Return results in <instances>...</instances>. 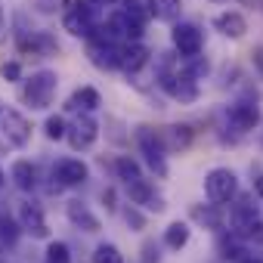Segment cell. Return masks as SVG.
Wrapping results in <instances>:
<instances>
[{"label": "cell", "mask_w": 263, "mask_h": 263, "mask_svg": "<svg viewBox=\"0 0 263 263\" xmlns=\"http://www.w3.org/2000/svg\"><path fill=\"white\" fill-rule=\"evenodd\" d=\"M56 84H59L56 71H47V68L44 71H34L25 81V87H22V99L31 108H47L53 102V96H56Z\"/></svg>", "instance_id": "obj_1"}, {"label": "cell", "mask_w": 263, "mask_h": 263, "mask_svg": "<svg viewBox=\"0 0 263 263\" xmlns=\"http://www.w3.org/2000/svg\"><path fill=\"white\" fill-rule=\"evenodd\" d=\"M232 220V229L238 238H254V241H263V220H260V211L257 204L251 201H238L229 214Z\"/></svg>", "instance_id": "obj_2"}, {"label": "cell", "mask_w": 263, "mask_h": 263, "mask_svg": "<svg viewBox=\"0 0 263 263\" xmlns=\"http://www.w3.org/2000/svg\"><path fill=\"white\" fill-rule=\"evenodd\" d=\"M235 192H238V177H235L229 167H214V171L204 177V195H208L214 204L232 201Z\"/></svg>", "instance_id": "obj_3"}, {"label": "cell", "mask_w": 263, "mask_h": 263, "mask_svg": "<svg viewBox=\"0 0 263 263\" xmlns=\"http://www.w3.org/2000/svg\"><path fill=\"white\" fill-rule=\"evenodd\" d=\"M158 84H161V90H164L171 99H177V102H195V99H198V81L189 78V74H183V71L174 74V71L161 68Z\"/></svg>", "instance_id": "obj_4"}, {"label": "cell", "mask_w": 263, "mask_h": 263, "mask_svg": "<svg viewBox=\"0 0 263 263\" xmlns=\"http://www.w3.org/2000/svg\"><path fill=\"white\" fill-rule=\"evenodd\" d=\"M137 143H140V152L146 155V164L158 174V177H167V161H164V140L161 134H155V130L149 127H140V134H137Z\"/></svg>", "instance_id": "obj_5"}, {"label": "cell", "mask_w": 263, "mask_h": 263, "mask_svg": "<svg viewBox=\"0 0 263 263\" xmlns=\"http://www.w3.org/2000/svg\"><path fill=\"white\" fill-rule=\"evenodd\" d=\"M87 56H90V62H93L96 68H102V71L121 68V44H118V41H108V37L93 34V37H90V47H87Z\"/></svg>", "instance_id": "obj_6"}, {"label": "cell", "mask_w": 263, "mask_h": 263, "mask_svg": "<svg viewBox=\"0 0 263 263\" xmlns=\"http://www.w3.org/2000/svg\"><path fill=\"white\" fill-rule=\"evenodd\" d=\"M171 41H174V47H177L180 56H198L201 47H204V34H201V28L192 25V22H174Z\"/></svg>", "instance_id": "obj_7"}, {"label": "cell", "mask_w": 263, "mask_h": 263, "mask_svg": "<svg viewBox=\"0 0 263 263\" xmlns=\"http://www.w3.org/2000/svg\"><path fill=\"white\" fill-rule=\"evenodd\" d=\"M96 4L90 0V4H81V7H74L68 16H65V31L68 34H74V37H93L96 34V10H93Z\"/></svg>", "instance_id": "obj_8"}, {"label": "cell", "mask_w": 263, "mask_h": 263, "mask_svg": "<svg viewBox=\"0 0 263 263\" xmlns=\"http://www.w3.org/2000/svg\"><path fill=\"white\" fill-rule=\"evenodd\" d=\"M65 137H68V143H71V149H90L93 143H96V137H99V124L93 121V118H87V115H81L71 127H65Z\"/></svg>", "instance_id": "obj_9"}, {"label": "cell", "mask_w": 263, "mask_h": 263, "mask_svg": "<svg viewBox=\"0 0 263 263\" xmlns=\"http://www.w3.org/2000/svg\"><path fill=\"white\" fill-rule=\"evenodd\" d=\"M226 118L235 130H241V134H248V130H254L260 124V108L251 102V99H238L226 108Z\"/></svg>", "instance_id": "obj_10"}, {"label": "cell", "mask_w": 263, "mask_h": 263, "mask_svg": "<svg viewBox=\"0 0 263 263\" xmlns=\"http://www.w3.org/2000/svg\"><path fill=\"white\" fill-rule=\"evenodd\" d=\"M127 195H130V201L134 204H140V208H146V211H164L167 204H164V198L155 192V186L149 183V180H137V183H130L127 186Z\"/></svg>", "instance_id": "obj_11"}, {"label": "cell", "mask_w": 263, "mask_h": 263, "mask_svg": "<svg viewBox=\"0 0 263 263\" xmlns=\"http://www.w3.org/2000/svg\"><path fill=\"white\" fill-rule=\"evenodd\" d=\"M19 223H22V229L31 232L34 238H47V235H50V229H47V217H44L41 204H31V201L19 204Z\"/></svg>", "instance_id": "obj_12"}, {"label": "cell", "mask_w": 263, "mask_h": 263, "mask_svg": "<svg viewBox=\"0 0 263 263\" xmlns=\"http://www.w3.org/2000/svg\"><path fill=\"white\" fill-rule=\"evenodd\" d=\"M0 124H4V134H7V140L13 146H25L31 140V127L19 111H4L0 115Z\"/></svg>", "instance_id": "obj_13"}, {"label": "cell", "mask_w": 263, "mask_h": 263, "mask_svg": "<svg viewBox=\"0 0 263 263\" xmlns=\"http://www.w3.org/2000/svg\"><path fill=\"white\" fill-rule=\"evenodd\" d=\"M53 177L59 180V186H81L87 180V164L78 161V158H65V161L56 164Z\"/></svg>", "instance_id": "obj_14"}, {"label": "cell", "mask_w": 263, "mask_h": 263, "mask_svg": "<svg viewBox=\"0 0 263 263\" xmlns=\"http://www.w3.org/2000/svg\"><path fill=\"white\" fill-rule=\"evenodd\" d=\"M149 56H152V53H149L140 41H130L127 47H121V68H124L127 74H137L140 68H146Z\"/></svg>", "instance_id": "obj_15"}, {"label": "cell", "mask_w": 263, "mask_h": 263, "mask_svg": "<svg viewBox=\"0 0 263 263\" xmlns=\"http://www.w3.org/2000/svg\"><path fill=\"white\" fill-rule=\"evenodd\" d=\"M214 28H217L220 34L238 41V37H245V31H248V19H245L241 13H235V10H226V13H220V16L214 19Z\"/></svg>", "instance_id": "obj_16"}, {"label": "cell", "mask_w": 263, "mask_h": 263, "mask_svg": "<svg viewBox=\"0 0 263 263\" xmlns=\"http://www.w3.org/2000/svg\"><path fill=\"white\" fill-rule=\"evenodd\" d=\"M149 7V19H158V22H180V13H183V0H146Z\"/></svg>", "instance_id": "obj_17"}, {"label": "cell", "mask_w": 263, "mask_h": 263, "mask_svg": "<svg viewBox=\"0 0 263 263\" xmlns=\"http://www.w3.org/2000/svg\"><path fill=\"white\" fill-rule=\"evenodd\" d=\"M68 217H71V223L81 226L84 232H99V220H96L81 201H71V204H68Z\"/></svg>", "instance_id": "obj_18"}, {"label": "cell", "mask_w": 263, "mask_h": 263, "mask_svg": "<svg viewBox=\"0 0 263 263\" xmlns=\"http://www.w3.org/2000/svg\"><path fill=\"white\" fill-rule=\"evenodd\" d=\"M13 183L22 189V192H31L37 186V171L28 164V161H16L13 164Z\"/></svg>", "instance_id": "obj_19"}, {"label": "cell", "mask_w": 263, "mask_h": 263, "mask_svg": "<svg viewBox=\"0 0 263 263\" xmlns=\"http://www.w3.org/2000/svg\"><path fill=\"white\" fill-rule=\"evenodd\" d=\"M164 146L167 149H186L189 143H192V130L186 127V124H174V127H167L164 130Z\"/></svg>", "instance_id": "obj_20"}, {"label": "cell", "mask_w": 263, "mask_h": 263, "mask_svg": "<svg viewBox=\"0 0 263 263\" xmlns=\"http://www.w3.org/2000/svg\"><path fill=\"white\" fill-rule=\"evenodd\" d=\"M68 108H84V111H93V108H99V93L93 90V87H81V90H74V96H71V102H68Z\"/></svg>", "instance_id": "obj_21"}, {"label": "cell", "mask_w": 263, "mask_h": 263, "mask_svg": "<svg viewBox=\"0 0 263 263\" xmlns=\"http://www.w3.org/2000/svg\"><path fill=\"white\" fill-rule=\"evenodd\" d=\"M115 174H118V180H124V186L143 180V171H140V164L134 158H118L115 161Z\"/></svg>", "instance_id": "obj_22"}, {"label": "cell", "mask_w": 263, "mask_h": 263, "mask_svg": "<svg viewBox=\"0 0 263 263\" xmlns=\"http://www.w3.org/2000/svg\"><path fill=\"white\" fill-rule=\"evenodd\" d=\"M186 241H189V226L186 223H171L167 229H164V245L167 248H174V251H180V248H186Z\"/></svg>", "instance_id": "obj_23"}, {"label": "cell", "mask_w": 263, "mask_h": 263, "mask_svg": "<svg viewBox=\"0 0 263 263\" xmlns=\"http://www.w3.org/2000/svg\"><path fill=\"white\" fill-rule=\"evenodd\" d=\"M192 217L198 223H204L208 229H220L223 226V214H220V204H208V208H195Z\"/></svg>", "instance_id": "obj_24"}, {"label": "cell", "mask_w": 263, "mask_h": 263, "mask_svg": "<svg viewBox=\"0 0 263 263\" xmlns=\"http://www.w3.org/2000/svg\"><path fill=\"white\" fill-rule=\"evenodd\" d=\"M121 13L127 16V19H134V22H140V25H146L149 22V7L143 4V0H121Z\"/></svg>", "instance_id": "obj_25"}, {"label": "cell", "mask_w": 263, "mask_h": 263, "mask_svg": "<svg viewBox=\"0 0 263 263\" xmlns=\"http://www.w3.org/2000/svg\"><path fill=\"white\" fill-rule=\"evenodd\" d=\"M93 263H124V257L115 245H99L93 251Z\"/></svg>", "instance_id": "obj_26"}, {"label": "cell", "mask_w": 263, "mask_h": 263, "mask_svg": "<svg viewBox=\"0 0 263 263\" xmlns=\"http://www.w3.org/2000/svg\"><path fill=\"white\" fill-rule=\"evenodd\" d=\"M44 263H71V254H68V245L65 241H53L47 248V260Z\"/></svg>", "instance_id": "obj_27"}, {"label": "cell", "mask_w": 263, "mask_h": 263, "mask_svg": "<svg viewBox=\"0 0 263 263\" xmlns=\"http://www.w3.org/2000/svg\"><path fill=\"white\" fill-rule=\"evenodd\" d=\"M186 59H189V65L183 68V74H189V78L208 74V59H201V56H186Z\"/></svg>", "instance_id": "obj_28"}, {"label": "cell", "mask_w": 263, "mask_h": 263, "mask_svg": "<svg viewBox=\"0 0 263 263\" xmlns=\"http://www.w3.org/2000/svg\"><path fill=\"white\" fill-rule=\"evenodd\" d=\"M220 251H223V254H220L223 260H238V257H241V245H238L235 238H226V235L220 238Z\"/></svg>", "instance_id": "obj_29"}, {"label": "cell", "mask_w": 263, "mask_h": 263, "mask_svg": "<svg viewBox=\"0 0 263 263\" xmlns=\"http://www.w3.org/2000/svg\"><path fill=\"white\" fill-rule=\"evenodd\" d=\"M65 127H68V124H65L59 115H56V118H47V137H50V140H65Z\"/></svg>", "instance_id": "obj_30"}, {"label": "cell", "mask_w": 263, "mask_h": 263, "mask_svg": "<svg viewBox=\"0 0 263 263\" xmlns=\"http://www.w3.org/2000/svg\"><path fill=\"white\" fill-rule=\"evenodd\" d=\"M4 78H7V81H19V78H22V65H19V62H7V65H4Z\"/></svg>", "instance_id": "obj_31"}, {"label": "cell", "mask_w": 263, "mask_h": 263, "mask_svg": "<svg viewBox=\"0 0 263 263\" xmlns=\"http://www.w3.org/2000/svg\"><path fill=\"white\" fill-rule=\"evenodd\" d=\"M251 62H254V68H257V74L263 78V44L251 50Z\"/></svg>", "instance_id": "obj_32"}, {"label": "cell", "mask_w": 263, "mask_h": 263, "mask_svg": "<svg viewBox=\"0 0 263 263\" xmlns=\"http://www.w3.org/2000/svg\"><path fill=\"white\" fill-rule=\"evenodd\" d=\"M0 235H4V238H16V223L13 220H0Z\"/></svg>", "instance_id": "obj_33"}, {"label": "cell", "mask_w": 263, "mask_h": 263, "mask_svg": "<svg viewBox=\"0 0 263 263\" xmlns=\"http://www.w3.org/2000/svg\"><path fill=\"white\" fill-rule=\"evenodd\" d=\"M127 223H134L137 229H143V217H140L137 211H127Z\"/></svg>", "instance_id": "obj_34"}, {"label": "cell", "mask_w": 263, "mask_h": 263, "mask_svg": "<svg viewBox=\"0 0 263 263\" xmlns=\"http://www.w3.org/2000/svg\"><path fill=\"white\" fill-rule=\"evenodd\" d=\"M96 7H111V4H118V0H93Z\"/></svg>", "instance_id": "obj_35"}, {"label": "cell", "mask_w": 263, "mask_h": 263, "mask_svg": "<svg viewBox=\"0 0 263 263\" xmlns=\"http://www.w3.org/2000/svg\"><path fill=\"white\" fill-rule=\"evenodd\" d=\"M254 189H257V195H260V198H263V177H260V180H257V186H254Z\"/></svg>", "instance_id": "obj_36"}, {"label": "cell", "mask_w": 263, "mask_h": 263, "mask_svg": "<svg viewBox=\"0 0 263 263\" xmlns=\"http://www.w3.org/2000/svg\"><path fill=\"white\" fill-rule=\"evenodd\" d=\"M241 263H263V260H257V257H248V260H241Z\"/></svg>", "instance_id": "obj_37"}, {"label": "cell", "mask_w": 263, "mask_h": 263, "mask_svg": "<svg viewBox=\"0 0 263 263\" xmlns=\"http://www.w3.org/2000/svg\"><path fill=\"white\" fill-rule=\"evenodd\" d=\"M0 186H4V171H0Z\"/></svg>", "instance_id": "obj_38"}, {"label": "cell", "mask_w": 263, "mask_h": 263, "mask_svg": "<svg viewBox=\"0 0 263 263\" xmlns=\"http://www.w3.org/2000/svg\"><path fill=\"white\" fill-rule=\"evenodd\" d=\"M0 22H4V10H0Z\"/></svg>", "instance_id": "obj_39"}]
</instances>
